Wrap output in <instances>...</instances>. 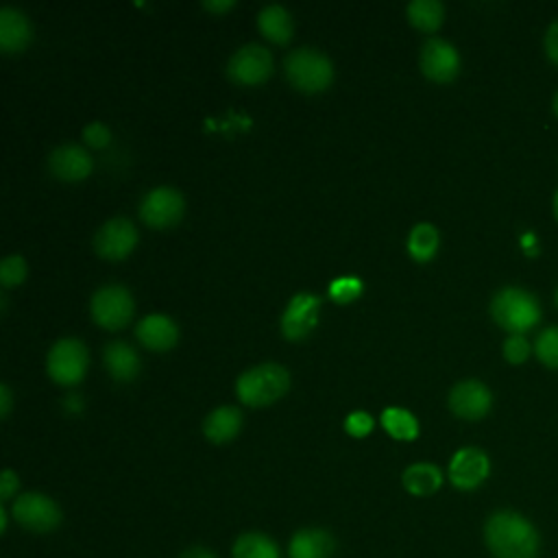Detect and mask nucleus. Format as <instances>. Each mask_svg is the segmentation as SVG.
<instances>
[{
  "label": "nucleus",
  "instance_id": "nucleus-41",
  "mask_svg": "<svg viewBox=\"0 0 558 558\" xmlns=\"http://www.w3.org/2000/svg\"><path fill=\"white\" fill-rule=\"evenodd\" d=\"M554 303H556V307H558V288H556V292H554Z\"/></svg>",
  "mask_w": 558,
  "mask_h": 558
},
{
  "label": "nucleus",
  "instance_id": "nucleus-34",
  "mask_svg": "<svg viewBox=\"0 0 558 558\" xmlns=\"http://www.w3.org/2000/svg\"><path fill=\"white\" fill-rule=\"evenodd\" d=\"M17 486H20L17 475H15L11 469H4V471L0 473V499H2V501L11 499L13 493L17 490Z\"/></svg>",
  "mask_w": 558,
  "mask_h": 558
},
{
  "label": "nucleus",
  "instance_id": "nucleus-1",
  "mask_svg": "<svg viewBox=\"0 0 558 558\" xmlns=\"http://www.w3.org/2000/svg\"><path fill=\"white\" fill-rule=\"evenodd\" d=\"M484 543L495 558H536L538 532L514 510H497L484 523Z\"/></svg>",
  "mask_w": 558,
  "mask_h": 558
},
{
  "label": "nucleus",
  "instance_id": "nucleus-11",
  "mask_svg": "<svg viewBox=\"0 0 558 558\" xmlns=\"http://www.w3.org/2000/svg\"><path fill=\"white\" fill-rule=\"evenodd\" d=\"M137 242V229L129 218L107 220L94 235V248L105 259H122Z\"/></svg>",
  "mask_w": 558,
  "mask_h": 558
},
{
  "label": "nucleus",
  "instance_id": "nucleus-19",
  "mask_svg": "<svg viewBox=\"0 0 558 558\" xmlns=\"http://www.w3.org/2000/svg\"><path fill=\"white\" fill-rule=\"evenodd\" d=\"M242 425V414L235 405H220L211 410L203 421V434L211 442H227L231 440Z\"/></svg>",
  "mask_w": 558,
  "mask_h": 558
},
{
  "label": "nucleus",
  "instance_id": "nucleus-26",
  "mask_svg": "<svg viewBox=\"0 0 558 558\" xmlns=\"http://www.w3.org/2000/svg\"><path fill=\"white\" fill-rule=\"evenodd\" d=\"M408 17L421 31H436L442 24L445 7L438 0H412L408 4Z\"/></svg>",
  "mask_w": 558,
  "mask_h": 558
},
{
  "label": "nucleus",
  "instance_id": "nucleus-39",
  "mask_svg": "<svg viewBox=\"0 0 558 558\" xmlns=\"http://www.w3.org/2000/svg\"><path fill=\"white\" fill-rule=\"evenodd\" d=\"M551 207H554V216H556V220H558V190L554 192V201H551Z\"/></svg>",
  "mask_w": 558,
  "mask_h": 558
},
{
  "label": "nucleus",
  "instance_id": "nucleus-7",
  "mask_svg": "<svg viewBox=\"0 0 558 558\" xmlns=\"http://www.w3.org/2000/svg\"><path fill=\"white\" fill-rule=\"evenodd\" d=\"M92 318L105 329H118L129 323L133 314V296L120 283L102 286L94 292L89 301Z\"/></svg>",
  "mask_w": 558,
  "mask_h": 558
},
{
  "label": "nucleus",
  "instance_id": "nucleus-6",
  "mask_svg": "<svg viewBox=\"0 0 558 558\" xmlns=\"http://www.w3.org/2000/svg\"><path fill=\"white\" fill-rule=\"evenodd\" d=\"M87 368V349L76 338H61L54 342L46 357L48 375L63 386L76 384L83 379Z\"/></svg>",
  "mask_w": 558,
  "mask_h": 558
},
{
  "label": "nucleus",
  "instance_id": "nucleus-31",
  "mask_svg": "<svg viewBox=\"0 0 558 558\" xmlns=\"http://www.w3.org/2000/svg\"><path fill=\"white\" fill-rule=\"evenodd\" d=\"M344 429L351 434V436H366L371 429H373V416L364 410H355L351 412L347 418H344Z\"/></svg>",
  "mask_w": 558,
  "mask_h": 558
},
{
  "label": "nucleus",
  "instance_id": "nucleus-4",
  "mask_svg": "<svg viewBox=\"0 0 558 558\" xmlns=\"http://www.w3.org/2000/svg\"><path fill=\"white\" fill-rule=\"evenodd\" d=\"M286 76L301 92H323L333 78V65L327 54L314 48H296L286 57Z\"/></svg>",
  "mask_w": 558,
  "mask_h": 558
},
{
  "label": "nucleus",
  "instance_id": "nucleus-29",
  "mask_svg": "<svg viewBox=\"0 0 558 558\" xmlns=\"http://www.w3.org/2000/svg\"><path fill=\"white\" fill-rule=\"evenodd\" d=\"M26 277V262L22 255H9L0 264V281L2 286H17Z\"/></svg>",
  "mask_w": 558,
  "mask_h": 558
},
{
  "label": "nucleus",
  "instance_id": "nucleus-14",
  "mask_svg": "<svg viewBox=\"0 0 558 558\" xmlns=\"http://www.w3.org/2000/svg\"><path fill=\"white\" fill-rule=\"evenodd\" d=\"M318 305H320V299L316 294L296 292L281 316L283 336L290 340L305 338L318 320Z\"/></svg>",
  "mask_w": 558,
  "mask_h": 558
},
{
  "label": "nucleus",
  "instance_id": "nucleus-36",
  "mask_svg": "<svg viewBox=\"0 0 558 558\" xmlns=\"http://www.w3.org/2000/svg\"><path fill=\"white\" fill-rule=\"evenodd\" d=\"M9 410H11V390L7 384H2L0 386V414L7 416Z\"/></svg>",
  "mask_w": 558,
  "mask_h": 558
},
{
  "label": "nucleus",
  "instance_id": "nucleus-28",
  "mask_svg": "<svg viewBox=\"0 0 558 558\" xmlns=\"http://www.w3.org/2000/svg\"><path fill=\"white\" fill-rule=\"evenodd\" d=\"M362 292V281L353 275H344V277H338L329 283V296L338 303H349L353 301L357 294Z\"/></svg>",
  "mask_w": 558,
  "mask_h": 558
},
{
  "label": "nucleus",
  "instance_id": "nucleus-32",
  "mask_svg": "<svg viewBox=\"0 0 558 558\" xmlns=\"http://www.w3.org/2000/svg\"><path fill=\"white\" fill-rule=\"evenodd\" d=\"M109 137H111V133H109V129H107L102 122H89V124L83 129V140H85L89 146H94V148L105 146V144L109 142Z\"/></svg>",
  "mask_w": 558,
  "mask_h": 558
},
{
  "label": "nucleus",
  "instance_id": "nucleus-5",
  "mask_svg": "<svg viewBox=\"0 0 558 558\" xmlns=\"http://www.w3.org/2000/svg\"><path fill=\"white\" fill-rule=\"evenodd\" d=\"M13 519L28 532L48 534L61 523V508L44 493H24L11 504Z\"/></svg>",
  "mask_w": 558,
  "mask_h": 558
},
{
  "label": "nucleus",
  "instance_id": "nucleus-12",
  "mask_svg": "<svg viewBox=\"0 0 558 558\" xmlns=\"http://www.w3.org/2000/svg\"><path fill=\"white\" fill-rule=\"evenodd\" d=\"M490 473L488 456L477 447H462L449 462V480L460 490L477 488Z\"/></svg>",
  "mask_w": 558,
  "mask_h": 558
},
{
  "label": "nucleus",
  "instance_id": "nucleus-38",
  "mask_svg": "<svg viewBox=\"0 0 558 558\" xmlns=\"http://www.w3.org/2000/svg\"><path fill=\"white\" fill-rule=\"evenodd\" d=\"M0 530L7 532V510L0 508Z\"/></svg>",
  "mask_w": 558,
  "mask_h": 558
},
{
  "label": "nucleus",
  "instance_id": "nucleus-30",
  "mask_svg": "<svg viewBox=\"0 0 558 558\" xmlns=\"http://www.w3.org/2000/svg\"><path fill=\"white\" fill-rule=\"evenodd\" d=\"M532 349L534 347L527 342V338L523 333H510L504 342V357L510 364H523L530 357Z\"/></svg>",
  "mask_w": 558,
  "mask_h": 558
},
{
  "label": "nucleus",
  "instance_id": "nucleus-9",
  "mask_svg": "<svg viewBox=\"0 0 558 558\" xmlns=\"http://www.w3.org/2000/svg\"><path fill=\"white\" fill-rule=\"evenodd\" d=\"M270 72H272V54L259 44H246L238 48L227 63L229 78L240 85H257L266 81Z\"/></svg>",
  "mask_w": 558,
  "mask_h": 558
},
{
  "label": "nucleus",
  "instance_id": "nucleus-13",
  "mask_svg": "<svg viewBox=\"0 0 558 558\" xmlns=\"http://www.w3.org/2000/svg\"><path fill=\"white\" fill-rule=\"evenodd\" d=\"M421 70L427 78L436 83H447L456 78L460 70V54L449 41L440 37H429L421 48Z\"/></svg>",
  "mask_w": 558,
  "mask_h": 558
},
{
  "label": "nucleus",
  "instance_id": "nucleus-35",
  "mask_svg": "<svg viewBox=\"0 0 558 558\" xmlns=\"http://www.w3.org/2000/svg\"><path fill=\"white\" fill-rule=\"evenodd\" d=\"M181 558H216L207 547H201V545H194V547H187Z\"/></svg>",
  "mask_w": 558,
  "mask_h": 558
},
{
  "label": "nucleus",
  "instance_id": "nucleus-40",
  "mask_svg": "<svg viewBox=\"0 0 558 558\" xmlns=\"http://www.w3.org/2000/svg\"><path fill=\"white\" fill-rule=\"evenodd\" d=\"M551 109H554V113H556V118H558V92L554 94V100H551Z\"/></svg>",
  "mask_w": 558,
  "mask_h": 558
},
{
  "label": "nucleus",
  "instance_id": "nucleus-25",
  "mask_svg": "<svg viewBox=\"0 0 558 558\" xmlns=\"http://www.w3.org/2000/svg\"><path fill=\"white\" fill-rule=\"evenodd\" d=\"M381 425L397 440H412L418 434V423L414 414L403 408H386L381 412Z\"/></svg>",
  "mask_w": 558,
  "mask_h": 558
},
{
  "label": "nucleus",
  "instance_id": "nucleus-18",
  "mask_svg": "<svg viewBox=\"0 0 558 558\" xmlns=\"http://www.w3.org/2000/svg\"><path fill=\"white\" fill-rule=\"evenodd\" d=\"M31 41L28 17L13 7L0 9V48L4 52H20Z\"/></svg>",
  "mask_w": 558,
  "mask_h": 558
},
{
  "label": "nucleus",
  "instance_id": "nucleus-27",
  "mask_svg": "<svg viewBox=\"0 0 558 558\" xmlns=\"http://www.w3.org/2000/svg\"><path fill=\"white\" fill-rule=\"evenodd\" d=\"M534 353L547 368H558V325L538 331L534 340Z\"/></svg>",
  "mask_w": 558,
  "mask_h": 558
},
{
  "label": "nucleus",
  "instance_id": "nucleus-8",
  "mask_svg": "<svg viewBox=\"0 0 558 558\" xmlns=\"http://www.w3.org/2000/svg\"><path fill=\"white\" fill-rule=\"evenodd\" d=\"M140 216L155 229H168L183 216V196L179 190L159 185L144 194L140 203Z\"/></svg>",
  "mask_w": 558,
  "mask_h": 558
},
{
  "label": "nucleus",
  "instance_id": "nucleus-16",
  "mask_svg": "<svg viewBox=\"0 0 558 558\" xmlns=\"http://www.w3.org/2000/svg\"><path fill=\"white\" fill-rule=\"evenodd\" d=\"M336 538L323 527H303L292 534L288 545L290 558H333Z\"/></svg>",
  "mask_w": 558,
  "mask_h": 558
},
{
  "label": "nucleus",
  "instance_id": "nucleus-21",
  "mask_svg": "<svg viewBox=\"0 0 558 558\" xmlns=\"http://www.w3.org/2000/svg\"><path fill=\"white\" fill-rule=\"evenodd\" d=\"M401 482H403V488L410 493V495H416V497H427L432 493H436L442 484V473L436 464H429V462H414L410 464L403 475H401Z\"/></svg>",
  "mask_w": 558,
  "mask_h": 558
},
{
  "label": "nucleus",
  "instance_id": "nucleus-37",
  "mask_svg": "<svg viewBox=\"0 0 558 558\" xmlns=\"http://www.w3.org/2000/svg\"><path fill=\"white\" fill-rule=\"evenodd\" d=\"M203 7L209 11H227L233 7V0H205Z\"/></svg>",
  "mask_w": 558,
  "mask_h": 558
},
{
  "label": "nucleus",
  "instance_id": "nucleus-17",
  "mask_svg": "<svg viewBox=\"0 0 558 558\" xmlns=\"http://www.w3.org/2000/svg\"><path fill=\"white\" fill-rule=\"evenodd\" d=\"M135 333L140 342L153 351H168L179 338V329L174 320L168 318L166 314H146L137 323Z\"/></svg>",
  "mask_w": 558,
  "mask_h": 558
},
{
  "label": "nucleus",
  "instance_id": "nucleus-2",
  "mask_svg": "<svg viewBox=\"0 0 558 558\" xmlns=\"http://www.w3.org/2000/svg\"><path fill=\"white\" fill-rule=\"evenodd\" d=\"M490 316L501 329L510 333H525L538 325L543 312L538 299L530 290L506 286L493 294Z\"/></svg>",
  "mask_w": 558,
  "mask_h": 558
},
{
  "label": "nucleus",
  "instance_id": "nucleus-10",
  "mask_svg": "<svg viewBox=\"0 0 558 558\" xmlns=\"http://www.w3.org/2000/svg\"><path fill=\"white\" fill-rule=\"evenodd\" d=\"M493 405V392L480 379H462L449 390V408L466 421L482 418Z\"/></svg>",
  "mask_w": 558,
  "mask_h": 558
},
{
  "label": "nucleus",
  "instance_id": "nucleus-15",
  "mask_svg": "<svg viewBox=\"0 0 558 558\" xmlns=\"http://www.w3.org/2000/svg\"><path fill=\"white\" fill-rule=\"evenodd\" d=\"M48 168L57 179L81 181L92 172V157L78 144H61L48 155Z\"/></svg>",
  "mask_w": 558,
  "mask_h": 558
},
{
  "label": "nucleus",
  "instance_id": "nucleus-20",
  "mask_svg": "<svg viewBox=\"0 0 558 558\" xmlns=\"http://www.w3.org/2000/svg\"><path fill=\"white\" fill-rule=\"evenodd\" d=\"M105 366L107 371L120 379V381H129L137 375L140 371V357L135 353V349L129 344V342H122V340H113L105 347Z\"/></svg>",
  "mask_w": 558,
  "mask_h": 558
},
{
  "label": "nucleus",
  "instance_id": "nucleus-33",
  "mask_svg": "<svg viewBox=\"0 0 558 558\" xmlns=\"http://www.w3.org/2000/svg\"><path fill=\"white\" fill-rule=\"evenodd\" d=\"M543 46H545V54L547 59L558 65V20H554L547 31H545V37H543Z\"/></svg>",
  "mask_w": 558,
  "mask_h": 558
},
{
  "label": "nucleus",
  "instance_id": "nucleus-22",
  "mask_svg": "<svg viewBox=\"0 0 558 558\" xmlns=\"http://www.w3.org/2000/svg\"><path fill=\"white\" fill-rule=\"evenodd\" d=\"M257 26L275 44H286L292 37V15L281 4H268L257 13Z\"/></svg>",
  "mask_w": 558,
  "mask_h": 558
},
{
  "label": "nucleus",
  "instance_id": "nucleus-24",
  "mask_svg": "<svg viewBox=\"0 0 558 558\" xmlns=\"http://www.w3.org/2000/svg\"><path fill=\"white\" fill-rule=\"evenodd\" d=\"M438 248V231L429 222H418L408 235V251L416 262H427Z\"/></svg>",
  "mask_w": 558,
  "mask_h": 558
},
{
  "label": "nucleus",
  "instance_id": "nucleus-23",
  "mask_svg": "<svg viewBox=\"0 0 558 558\" xmlns=\"http://www.w3.org/2000/svg\"><path fill=\"white\" fill-rule=\"evenodd\" d=\"M233 558H281L277 543L262 532H244L235 538Z\"/></svg>",
  "mask_w": 558,
  "mask_h": 558
},
{
  "label": "nucleus",
  "instance_id": "nucleus-3",
  "mask_svg": "<svg viewBox=\"0 0 558 558\" xmlns=\"http://www.w3.org/2000/svg\"><path fill=\"white\" fill-rule=\"evenodd\" d=\"M290 386V375L281 364L264 362L244 371L235 381V392L246 405H268Z\"/></svg>",
  "mask_w": 558,
  "mask_h": 558
}]
</instances>
